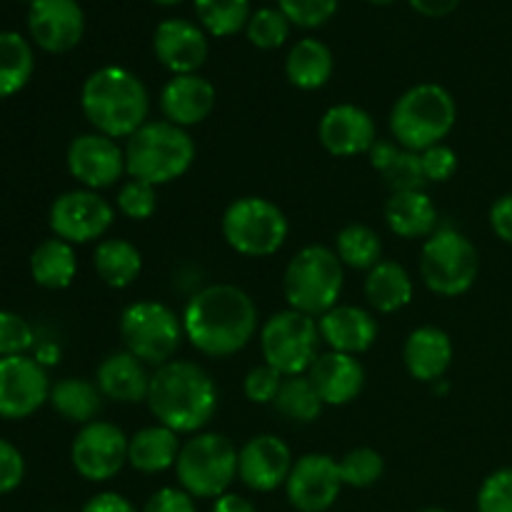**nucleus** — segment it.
<instances>
[{
  "mask_svg": "<svg viewBox=\"0 0 512 512\" xmlns=\"http://www.w3.org/2000/svg\"><path fill=\"white\" fill-rule=\"evenodd\" d=\"M185 340L205 358H230L258 333V305L243 288L230 283L205 285L183 310Z\"/></svg>",
  "mask_w": 512,
  "mask_h": 512,
  "instance_id": "f257e3e1",
  "label": "nucleus"
},
{
  "mask_svg": "<svg viewBox=\"0 0 512 512\" xmlns=\"http://www.w3.org/2000/svg\"><path fill=\"white\" fill-rule=\"evenodd\" d=\"M145 403L160 425L178 435H195L218 410V388L203 365L175 358L153 370Z\"/></svg>",
  "mask_w": 512,
  "mask_h": 512,
  "instance_id": "f03ea898",
  "label": "nucleus"
},
{
  "mask_svg": "<svg viewBox=\"0 0 512 512\" xmlns=\"http://www.w3.org/2000/svg\"><path fill=\"white\" fill-rule=\"evenodd\" d=\"M80 110L95 133L128 140L148 123L150 93L143 80L123 65H103L85 78Z\"/></svg>",
  "mask_w": 512,
  "mask_h": 512,
  "instance_id": "7ed1b4c3",
  "label": "nucleus"
},
{
  "mask_svg": "<svg viewBox=\"0 0 512 512\" xmlns=\"http://www.w3.org/2000/svg\"><path fill=\"white\" fill-rule=\"evenodd\" d=\"M125 173L143 183L168 185L183 178L195 163L193 135L168 120H148L125 140Z\"/></svg>",
  "mask_w": 512,
  "mask_h": 512,
  "instance_id": "20e7f679",
  "label": "nucleus"
},
{
  "mask_svg": "<svg viewBox=\"0 0 512 512\" xmlns=\"http://www.w3.org/2000/svg\"><path fill=\"white\" fill-rule=\"evenodd\" d=\"M458 123L453 93L438 83H418L405 90L390 110V133L405 150L423 153L445 143Z\"/></svg>",
  "mask_w": 512,
  "mask_h": 512,
  "instance_id": "39448f33",
  "label": "nucleus"
},
{
  "mask_svg": "<svg viewBox=\"0 0 512 512\" xmlns=\"http://www.w3.org/2000/svg\"><path fill=\"white\" fill-rule=\"evenodd\" d=\"M343 288L345 265L328 245H305L285 265V303L315 320L340 303Z\"/></svg>",
  "mask_w": 512,
  "mask_h": 512,
  "instance_id": "423d86ee",
  "label": "nucleus"
},
{
  "mask_svg": "<svg viewBox=\"0 0 512 512\" xmlns=\"http://www.w3.org/2000/svg\"><path fill=\"white\" fill-rule=\"evenodd\" d=\"M123 350L143 360L148 368H160L178 355L185 340L183 318L158 300H135L120 313L118 323Z\"/></svg>",
  "mask_w": 512,
  "mask_h": 512,
  "instance_id": "0eeeda50",
  "label": "nucleus"
},
{
  "mask_svg": "<svg viewBox=\"0 0 512 512\" xmlns=\"http://www.w3.org/2000/svg\"><path fill=\"white\" fill-rule=\"evenodd\" d=\"M225 243L243 258H270L285 245L290 223L283 208L263 195H243L220 218Z\"/></svg>",
  "mask_w": 512,
  "mask_h": 512,
  "instance_id": "6e6552de",
  "label": "nucleus"
},
{
  "mask_svg": "<svg viewBox=\"0 0 512 512\" xmlns=\"http://www.w3.org/2000/svg\"><path fill=\"white\" fill-rule=\"evenodd\" d=\"M175 475L195 500L220 498L238 478V448L220 433H195L180 448Z\"/></svg>",
  "mask_w": 512,
  "mask_h": 512,
  "instance_id": "1a4fd4ad",
  "label": "nucleus"
},
{
  "mask_svg": "<svg viewBox=\"0 0 512 512\" xmlns=\"http://www.w3.org/2000/svg\"><path fill=\"white\" fill-rule=\"evenodd\" d=\"M480 275V253L460 230L440 225L420 250V278L440 298H460Z\"/></svg>",
  "mask_w": 512,
  "mask_h": 512,
  "instance_id": "9d476101",
  "label": "nucleus"
},
{
  "mask_svg": "<svg viewBox=\"0 0 512 512\" xmlns=\"http://www.w3.org/2000/svg\"><path fill=\"white\" fill-rule=\"evenodd\" d=\"M258 338L263 363H268L285 378L308 373L310 365L318 360L320 345H323L318 320L293 308L270 315L260 325Z\"/></svg>",
  "mask_w": 512,
  "mask_h": 512,
  "instance_id": "9b49d317",
  "label": "nucleus"
},
{
  "mask_svg": "<svg viewBox=\"0 0 512 512\" xmlns=\"http://www.w3.org/2000/svg\"><path fill=\"white\" fill-rule=\"evenodd\" d=\"M113 223L115 205L88 188H75L58 195L48 213V225L55 238L70 245H85L95 240L100 243Z\"/></svg>",
  "mask_w": 512,
  "mask_h": 512,
  "instance_id": "f8f14e48",
  "label": "nucleus"
},
{
  "mask_svg": "<svg viewBox=\"0 0 512 512\" xmlns=\"http://www.w3.org/2000/svg\"><path fill=\"white\" fill-rule=\"evenodd\" d=\"M128 435L108 420L83 425L70 445V463L88 483H108L128 465Z\"/></svg>",
  "mask_w": 512,
  "mask_h": 512,
  "instance_id": "ddd939ff",
  "label": "nucleus"
},
{
  "mask_svg": "<svg viewBox=\"0 0 512 512\" xmlns=\"http://www.w3.org/2000/svg\"><path fill=\"white\" fill-rule=\"evenodd\" d=\"M68 173L78 180L83 188L100 190L113 188L125 173V148L115 138L103 133L75 135L65 153Z\"/></svg>",
  "mask_w": 512,
  "mask_h": 512,
  "instance_id": "4468645a",
  "label": "nucleus"
},
{
  "mask_svg": "<svg viewBox=\"0 0 512 512\" xmlns=\"http://www.w3.org/2000/svg\"><path fill=\"white\" fill-rule=\"evenodd\" d=\"M45 365L28 355L0 358V418L25 420L50 400Z\"/></svg>",
  "mask_w": 512,
  "mask_h": 512,
  "instance_id": "2eb2a0df",
  "label": "nucleus"
},
{
  "mask_svg": "<svg viewBox=\"0 0 512 512\" xmlns=\"http://www.w3.org/2000/svg\"><path fill=\"white\" fill-rule=\"evenodd\" d=\"M343 490L340 465L328 453H308L293 463L285 483L290 505L298 512H328Z\"/></svg>",
  "mask_w": 512,
  "mask_h": 512,
  "instance_id": "dca6fc26",
  "label": "nucleus"
},
{
  "mask_svg": "<svg viewBox=\"0 0 512 512\" xmlns=\"http://www.w3.org/2000/svg\"><path fill=\"white\" fill-rule=\"evenodd\" d=\"M30 40L45 53H70L85 35V13L78 0H33L28 5Z\"/></svg>",
  "mask_w": 512,
  "mask_h": 512,
  "instance_id": "f3484780",
  "label": "nucleus"
},
{
  "mask_svg": "<svg viewBox=\"0 0 512 512\" xmlns=\"http://www.w3.org/2000/svg\"><path fill=\"white\" fill-rule=\"evenodd\" d=\"M290 445L278 435H255L238 450V478L255 493H273L288 483L293 470Z\"/></svg>",
  "mask_w": 512,
  "mask_h": 512,
  "instance_id": "a211bd4d",
  "label": "nucleus"
},
{
  "mask_svg": "<svg viewBox=\"0 0 512 512\" xmlns=\"http://www.w3.org/2000/svg\"><path fill=\"white\" fill-rule=\"evenodd\" d=\"M318 140L335 158H355L370 153L378 140V128L365 108L355 103H338L320 118Z\"/></svg>",
  "mask_w": 512,
  "mask_h": 512,
  "instance_id": "6ab92c4d",
  "label": "nucleus"
},
{
  "mask_svg": "<svg viewBox=\"0 0 512 512\" xmlns=\"http://www.w3.org/2000/svg\"><path fill=\"white\" fill-rule=\"evenodd\" d=\"M208 33L185 18H165L153 33V53L173 75L198 73L208 60Z\"/></svg>",
  "mask_w": 512,
  "mask_h": 512,
  "instance_id": "aec40b11",
  "label": "nucleus"
},
{
  "mask_svg": "<svg viewBox=\"0 0 512 512\" xmlns=\"http://www.w3.org/2000/svg\"><path fill=\"white\" fill-rule=\"evenodd\" d=\"M215 100V85L200 73L173 75L160 90V113L163 120L188 130L210 118Z\"/></svg>",
  "mask_w": 512,
  "mask_h": 512,
  "instance_id": "412c9836",
  "label": "nucleus"
},
{
  "mask_svg": "<svg viewBox=\"0 0 512 512\" xmlns=\"http://www.w3.org/2000/svg\"><path fill=\"white\" fill-rule=\"evenodd\" d=\"M320 340L328 345V350L345 355H363L378 343V320L370 310L358 305L338 303L328 313L318 318Z\"/></svg>",
  "mask_w": 512,
  "mask_h": 512,
  "instance_id": "4be33fe9",
  "label": "nucleus"
},
{
  "mask_svg": "<svg viewBox=\"0 0 512 512\" xmlns=\"http://www.w3.org/2000/svg\"><path fill=\"white\" fill-rule=\"evenodd\" d=\"M305 375L328 408L350 405L353 400H358V395L365 388L363 363L355 355L335 353V350L320 353Z\"/></svg>",
  "mask_w": 512,
  "mask_h": 512,
  "instance_id": "5701e85b",
  "label": "nucleus"
},
{
  "mask_svg": "<svg viewBox=\"0 0 512 512\" xmlns=\"http://www.w3.org/2000/svg\"><path fill=\"white\" fill-rule=\"evenodd\" d=\"M455 358L453 338L438 325H420L405 338L403 363L405 370L418 383L435 385L445 380Z\"/></svg>",
  "mask_w": 512,
  "mask_h": 512,
  "instance_id": "b1692460",
  "label": "nucleus"
},
{
  "mask_svg": "<svg viewBox=\"0 0 512 512\" xmlns=\"http://www.w3.org/2000/svg\"><path fill=\"white\" fill-rule=\"evenodd\" d=\"M150 378H153V373L148 370V365L130 355L128 350H115V353L105 355L95 370V385L103 393V398L123 405L145 403Z\"/></svg>",
  "mask_w": 512,
  "mask_h": 512,
  "instance_id": "393cba45",
  "label": "nucleus"
},
{
  "mask_svg": "<svg viewBox=\"0 0 512 512\" xmlns=\"http://www.w3.org/2000/svg\"><path fill=\"white\" fill-rule=\"evenodd\" d=\"M385 223L403 240H428L440 228L438 208L425 190L390 193L385 203Z\"/></svg>",
  "mask_w": 512,
  "mask_h": 512,
  "instance_id": "a878e982",
  "label": "nucleus"
},
{
  "mask_svg": "<svg viewBox=\"0 0 512 512\" xmlns=\"http://www.w3.org/2000/svg\"><path fill=\"white\" fill-rule=\"evenodd\" d=\"M183 440L175 430L155 423L140 428L128 440V465L143 475H158L175 468Z\"/></svg>",
  "mask_w": 512,
  "mask_h": 512,
  "instance_id": "bb28decb",
  "label": "nucleus"
},
{
  "mask_svg": "<svg viewBox=\"0 0 512 512\" xmlns=\"http://www.w3.org/2000/svg\"><path fill=\"white\" fill-rule=\"evenodd\" d=\"M365 298H368V305L375 313H400L415 298L413 275L395 260H380L365 275Z\"/></svg>",
  "mask_w": 512,
  "mask_h": 512,
  "instance_id": "cd10ccee",
  "label": "nucleus"
},
{
  "mask_svg": "<svg viewBox=\"0 0 512 512\" xmlns=\"http://www.w3.org/2000/svg\"><path fill=\"white\" fill-rule=\"evenodd\" d=\"M333 70V50L318 38L298 40L285 58V78L293 88L305 90V93L325 88L333 78Z\"/></svg>",
  "mask_w": 512,
  "mask_h": 512,
  "instance_id": "c85d7f7f",
  "label": "nucleus"
},
{
  "mask_svg": "<svg viewBox=\"0 0 512 512\" xmlns=\"http://www.w3.org/2000/svg\"><path fill=\"white\" fill-rule=\"evenodd\" d=\"M370 165L385 178L393 193H408V190H425L423 165H420V153L400 148L395 140H375L368 153Z\"/></svg>",
  "mask_w": 512,
  "mask_h": 512,
  "instance_id": "c756f323",
  "label": "nucleus"
},
{
  "mask_svg": "<svg viewBox=\"0 0 512 512\" xmlns=\"http://www.w3.org/2000/svg\"><path fill=\"white\" fill-rule=\"evenodd\" d=\"M93 268L108 288H130L143 273V253L125 238H103L95 245Z\"/></svg>",
  "mask_w": 512,
  "mask_h": 512,
  "instance_id": "7c9ffc66",
  "label": "nucleus"
},
{
  "mask_svg": "<svg viewBox=\"0 0 512 512\" xmlns=\"http://www.w3.org/2000/svg\"><path fill=\"white\" fill-rule=\"evenodd\" d=\"M30 275L45 290H65L73 285L78 275V258L75 245L60 238H48L30 255Z\"/></svg>",
  "mask_w": 512,
  "mask_h": 512,
  "instance_id": "2f4dec72",
  "label": "nucleus"
},
{
  "mask_svg": "<svg viewBox=\"0 0 512 512\" xmlns=\"http://www.w3.org/2000/svg\"><path fill=\"white\" fill-rule=\"evenodd\" d=\"M50 405L60 418L78 423L80 428L93 423L103 408V393L85 378H65L50 388Z\"/></svg>",
  "mask_w": 512,
  "mask_h": 512,
  "instance_id": "473e14b6",
  "label": "nucleus"
},
{
  "mask_svg": "<svg viewBox=\"0 0 512 512\" xmlns=\"http://www.w3.org/2000/svg\"><path fill=\"white\" fill-rule=\"evenodd\" d=\"M35 58L28 40L13 30L0 33V100L20 93L33 78Z\"/></svg>",
  "mask_w": 512,
  "mask_h": 512,
  "instance_id": "72a5a7b5",
  "label": "nucleus"
},
{
  "mask_svg": "<svg viewBox=\"0 0 512 512\" xmlns=\"http://www.w3.org/2000/svg\"><path fill=\"white\" fill-rule=\"evenodd\" d=\"M335 253L345 268L373 270L383 260V240L370 225L350 223L335 235Z\"/></svg>",
  "mask_w": 512,
  "mask_h": 512,
  "instance_id": "f704fd0d",
  "label": "nucleus"
},
{
  "mask_svg": "<svg viewBox=\"0 0 512 512\" xmlns=\"http://www.w3.org/2000/svg\"><path fill=\"white\" fill-rule=\"evenodd\" d=\"M198 25L213 38H230L248 28L250 0H193Z\"/></svg>",
  "mask_w": 512,
  "mask_h": 512,
  "instance_id": "c9c22d12",
  "label": "nucleus"
},
{
  "mask_svg": "<svg viewBox=\"0 0 512 512\" xmlns=\"http://www.w3.org/2000/svg\"><path fill=\"white\" fill-rule=\"evenodd\" d=\"M275 410L283 415L290 423L308 425L323 415L325 403L320 400L318 390L313 388L308 375H293V378L283 380L278 398H275Z\"/></svg>",
  "mask_w": 512,
  "mask_h": 512,
  "instance_id": "e433bc0d",
  "label": "nucleus"
},
{
  "mask_svg": "<svg viewBox=\"0 0 512 512\" xmlns=\"http://www.w3.org/2000/svg\"><path fill=\"white\" fill-rule=\"evenodd\" d=\"M340 465V478H343V485L348 488H370V485L378 483L385 473V460L383 455L375 448H353L338 460Z\"/></svg>",
  "mask_w": 512,
  "mask_h": 512,
  "instance_id": "4c0bfd02",
  "label": "nucleus"
},
{
  "mask_svg": "<svg viewBox=\"0 0 512 512\" xmlns=\"http://www.w3.org/2000/svg\"><path fill=\"white\" fill-rule=\"evenodd\" d=\"M290 28L293 25H290V20L285 18L280 8H260L250 15L245 35H248L255 48L275 50L288 43Z\"/></svg>",
  "mask_w": 512,
  "mask_h": 512,
  "instance_id": "58836bf2",
  "label": "nucleus"
},
{
  "mask_svg": "<svg viewBox=\"0 0 512 512\" xmlns=\"http://www.w3.org/2000/svg\"><path fill=\"white\" fill-rule=\"evenodd\" d=\"M115 210L123 218L135 220V223L153 218L155 210H158V188L143 183V180L128 178L118 188V195H115Z\"/></svg>",
  "mask_w": 512,
  "mask_h": 512,
  "instance_id": "ea45409f",
  "label": "nucleus"
},
{
  "mask_svg": "<svg viewBox=\"0 0 512 512\" xmlns=\"http://www.w3.org/2000/svg\"><path fill=\"white\" fill-rule=\"evenodd\" d=\"M340 0H278V8L283 10L290 25L298 28H320L338 13Z\"/></svg>",
  "mask_w": 512,
  "mask_h": 512,
  "instance_id": "a19ab883",
  "label": "nucleus"
},
{
  "mask_svg": "<svg viewBox=\"0 0 512 512\" xmlns=\"http://www.w3.org/2000/svg\"><path fill=\"white\" fill-rule=\"evenodd\" d=\"M33 343L35 333L28 320L13 310H0V358L28 355Z\"/></svg>",
  "mask_w": 512,
  "mask_h": 512,
  "instance_id": "79ce46f5",
  "label": "nucleus"
},
{
  "mask_svg": "<svg viewBox=\"0 0 512 512\" xmlns=\"http://www.w3.org/2000/svg\"><path fill=\"white\" fill-rule=\"evenodd\" d=\"M283 380L285 375H280L278 370L270 368L268 363L255 365V368H250L248 375H245L243 393L253 405H273L280 388H283Z\"/></svg>",
  "mask_w": 512,
  "mask_h": 512,
  "instance_id": "37998d69",
  "label": "nucleus"
},
{
  "mask_svg": "<svg viewBox=\"0 0 512 512\" xmlns=\"http://www.w3.org/2000/svg\"><path fill=\"white\" fill-rule=\"evenodd\" d=\"M478 512H512V468H500L478 490Z\"/></svg>",
  "mask_w": 512,
  "mask_h": 512,
  "instance_id": "c03bdc74",
  "label": "nucleus"
},
{
  "mask_svg": "<svg viewBox=\"0 0 512 512\" xmlns=\"http://www.w3.org/2000/svg\"><path fill=\"white\" fill-rule=\"evenodd\" d=\"M420 165L428 183H448L458 173V153L448 143L433 145L420 153Z\"/></svg>",
  "mask_w": 512,
  "mask_h": 512,
  "instance_id": "a18cd8bd",
  "label": "nucleus"
},
{
  "mask_svg": "<svg viewBox=\"0 0 512 512\" xmlns=\"http://www.w3.org/2000/svg\"><path fill=\"white\" fill-rule=\"evenodd\" d=\"M25 458L13 443L0 438V495H8L23 483Z\"/></svg>",
  "mask_w": 512,
  "mask_h": 512,
  "instance_id": "49530a36",
  "label": "nucleus"
},
{
  "mask_svg": "<svg viewBox=\"0 0 512 512\" xmlns=\"http://www.w3.org/2000/svg\"><path fill=\"white\" fill-rule=\"evenodd\" d=\"M140 512H198L193 495L183 488H160L155 490Z\"/></svg>",
  "mask_w": 512,
  "mask_h": 512,
  "instance_id": "de8ad7c7",
  "label": "nucleus"
},
{
  "mask_svg": "<svg viewBox=\"0 0 512 512\" xmlns=\"http://www.w3.org/2000/svg\"><path fill=\"white\" fill-rule=\"evenodd\" d=\"M488 220L493 233L498 235L503 243L512 245V193L500 195V198L490 205Z\"/></svg>",
  "mask_w": 512,
  "mask_h": 512,
  "instance_id": "09e8293b",
  "label": "nucleus"
},
{
  "mask_svg": "<svg viewBox=\"0 0 512 512\" xmlns=\"http://www.w3.org/2000/svg\"><path fill=\"white\" fill-rule=\"evenodd\" d=\"M80 512H138L133 503L120 493H98L83 505Z\"/></svg>",
  "mask_w": 512,
  "mask_h": 512,
  "instance_id": "8fccbe9b",
  "label": "nucleus"
},
{
  "mask_svg": "<svg viewBox=\"0 0 512 512\" xmlns=\"http://www.w3.org/2000/svg\"><path fill=\"white\" fill-rule=\"evenodd\" d=\"M408 3L415 13L425 15V18H445L458 10L460 0H408Z\"/></svg>",
  "mask_w": 512,
  "mask_h": 512,
  "instance_id": "3c124183",
  "label": "nucleus"
},
{
  "mask_svg": "<svg viewBox=\"0 0 512 512\" xmlns=\"http://www.w3.org/2000/svg\"><path fill=\"white\" fill-rule=\"evenodd\" d=\"M213 512H258L255 505L250 503L248 498L238 493H225L220 498H215L213 503Z\"/></svg>",
  "mask_w": 512,
  "mask_h": 512,
  "instance_id": "603ef678",
  "label": "nucleus"
},
{
  "mask_svg": "<svg viewBox=\"0 0 512 512\" xmlns=\"http://www.w3.org/2000/svg\"><path fill=\"white\" fill-rule=\"evenodd\" d=\"M150 3L163 5V8H170V5H178V3H183V0H150Z\"/></svg>",
  "mask_w": 512,
  "mask_h": 512,
  "instance_id": "864d4df0",
  "label": "nucleus"
},
{
  "mask_svg": "<svg viewBox=\"0 0 512 512\" xmlns=\"http://www.w3.org/2000/svg\"><path fill=\"white\" fill-rule=\"evenodd\" d=\"M370 5H393L395 0H368Z\"/></svg>",
  "mask_w": 512,
  "mask_h": 512,
  "instance_id": "5fc2aeb1",
  "label": "nucleus"
},
{
  "mask_svg": "<svg viewBox=\"0 0 512 512\" xmlns=\"http://www.w3.org/2000/svg\"><path fill=\"white\" fill-rule=\"evenodd\" d=\"M420 512H448V510H443V508H425V510H420Z\"/></svg>",
  "mask_w": 512,
  "mask_h": 512,
  "instance_id": "6e6d98bb",
  "label": "nucleus"
},
{
  "mask_svg": "<svg viewBox=\"0 0 512 512\" xmlns=\"http://www.w3.org/2000/svg\"><path fill=\"white\" fill-rule=\"evenodd\" d=\"M25 3H28V5H30V3H33V0H25Z\"/></svg>",
  "mask_w": 512,
  "mask_h": 512,
  "instance_id": "4d7b16f0",
  "label": "nucleus"
}]
</instances>
